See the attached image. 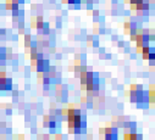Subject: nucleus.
Listing matches in <instances>:
<instances>
[{
  "label": "nucleus",
  "mask_w": 155,
  "mask_h": 140,
  "mask_svg": "<svg viewBox=\"0 0 155 140\" xmlns=\"http://www.w3.org/2000/svg\"><path fill=\"white\" fill-rule=\"evenodd\" d=\"M104 134L106 140H115L117 139V128L107 126L106 128H104Z\"/></svg>",
  "instance_id": "f257e3e1"
},
{
  "label": "nucleus",
  "mask_w": 155,
  "mask_h": 140,
  "mask_svg": "<svg viewBox=\"0 0 155 140\" xmlns=\"http://www.w3.org/2000/svg\"><path fill=\"white\" fill-rule=\"evenodd\" d=\"M12 89V79L9 77L0 78V91H10Z\"/></svg>",
  "instance_id": "f03ea898"
},
{
  "label": "nucleus",
  "mask_w": 155,
  "mask_h": 140,
  "mask_svg": "<svg viewBox=\"0 0 155 140\" xmlns=\"http://www.w3.org/2000/svg\"><path fill=\"white\" fill-rule=\"evenodd\" d=\"M131 27H132V23H131V21H130V20H128V21H126V22L124 23L125 34H128V33H130V29H131Z\"/></svg>",
  "instance_id": "7ed1b4c3"
},
{
  "label": "nucleus",
  "mask_w": 155,
  "mask_h": 140,
  "mask_svg": "<svg viewBox=\"0 0 155 140\" xmlns=\"http://www.w3.org/2000/svg\"><path fill=\"white\" fill-rule=\"evenodd\" d=\"M93 40H94V36H93V34H89V36H87V46L88 48H93Z\"/></svg>",
  "instance_id": "20e7f679"
},
{
  "label": "nucleus",
  "mask_w": 155,
  "mask_h": 140,
  "mask_svg": "<svg viewBox=\"0 0 155 140\" xmlns=\"http://www.w3.org/2000/svg\"><path fill=\"white\" fill-rule=\"evenodd\" d=\"M49 121H50V116H44V119H43V127L44 128H48V126H49Z\"/></svg>",
  "instance_id": "39448f33"
},
{
  "label": "nucleus",
  "mask_w": 155,
  "mask_h": 140,
  "mask_svg": "<svg viewBox=\"0 0 155 140\" xmlns=\"http://www.w3.org/2000/svg\"><path fill=\"white\" fill-rule=\"evenodd\" d=\"M11 90H12V89H11ZM18 93H20V91H18L17 89H14V90L11 91V95H12L14 97H17V96H18Z\"/></svg>",
  "instance_id": "423d86ee"
},
{
  "label": "nucleus",
  "mask_w": 155,
  "mask_h": 140,
  "mask_svg": "<svg viewBox=\"0 0 155 140\" xmlns=\"http://www.w3.org/2000/svg\"><path fill=\"white\" fill-rule=\"evenodd\" d=\"M126 44H127V43H125V42H122V40L117 42V46H119V48H125V46H126Z\"/></svg>",
  "instance_id": "0eeeda50"
},
{
  "label": "nucleus",
  "mask_w": 155,
  "mask_h": 140,
  "mask_svg": "<svg viewBox=\"0 0 155 140\" xmlns=\"http://www.w3.org/2000/svg\"><path fill=\"white\" fill-rule=\"evenodd\" d=\"M5 77H8V76H6V72L3 69V71H0V78H5Z\"/></svg>",
  "instance_id": "6e6552de"
},
{
  "label": "nucleus",
  "mask_w": 155,
  "mask_h": 140,
  "mask_svg": "<svg viewBox=\"0 0 155 140\" xmlns=\"http://www.w3.org/2000/svg\"><path fill=\"white\" fill-rule=\"evenodd\" d=\"M55 59H56V60H61V59H62V54H61V52H56Z\"/></svg>",
  "instance_id": "1a4fd4ad"
},
{
  "label": "nucleus",
  "mask_w": 155,
  "mask_h": 140,
  "mask_svg": "<svg viewBox=\"0 0 155 140\" xmlns=\"http://www.w3.org/2000/svg\"><path fill=\"white\" fill-rule=\"evenodd\" d=\"M80 76H81L80 71H74V78H80Z\"/></svg>",
  "instance_id": "9d476101"
},
{
  "label": "nucleus",
  "mask_w": 155,
  "mask_h": 140,
  "mask_svg": "<svg viewBox=\"0 0 155 140\" xmlns=\"http://www.w3.org/2000/svg\"><path fill=\"white\" fill-rule=\"evenodd\" d=\"M37 65V60H31V67H35Z\"/></svg>",
  "instance_id": "9b49d317"
},
{
  "label": "nucleus",
  "mask_w": 155,
  "mask_h": 140,
  "mask_svg": "<svg viewBox=\"0 0 155 140\" xmlns=\"http://www.w3.org/2000/svg\"><path fill=\"white\" fill-rule=\"evenodd\" d=\"M73 68H74V65H68V71H71V72H73Z\"/></svg>",
  "instance_id": "f8f14e48"
},
{
  "label": "nucleus",
  "mask_w": 155,
  "mask_h": 140,
  "mask_svg": "<svg viewBox=\"0 0 155 140\" xmlns=\"http://www.w3.org/2000/svg\"><path fill=\"white\" fill-rule=\"evenodd\" d=\"M112 40H114V42H116V40H119L117 36H112Z\"/></svg>",
  "instance_id": "ddd939ff"
},
{
  "label": "nucleus",
  "mask_w": 155,
  "mask_h": 140,
  "mask_svg": "<svg viewBox=\"0 0 155 140\" xmlns=\"http://www.w3.org/2000/svg\"><path fill=\"white\" fill-rule=\"evenodd\" d=\"M55 138H56V139H62V135H61V134H56Z\"/></svg>",
  "instance_id": "4468645a"
},
{
  "label": "nucleus",
  "mask_w": 155,
  "mask_h": 140,
  "mask_svg": "<svg viewBox=\"0 0 155 140\" xmlns=\"http://www.w3.org/2000/svg\"><path fill=\"white\" fill-rule=\"evenodd\" d=\"M99 134H104V128H100L99 129Z\"/></svg>",
  "instance_id": "2eb2a0df"
},
{
  "label": "nucleus",
  "mask_w": 155,
  "mask_h": 140,
  "mask_svg": "<svg viewBox=\"0 0 155 140\" xmlns=\"http://www.w3.org/2000/svg\"><path fill=\"white\" fill-rule=\"evenodd\" d=\"M0 45H2V42H0Z\"/></svg>",
  "instance_id": "dca6fc26"
}]
</instances>
